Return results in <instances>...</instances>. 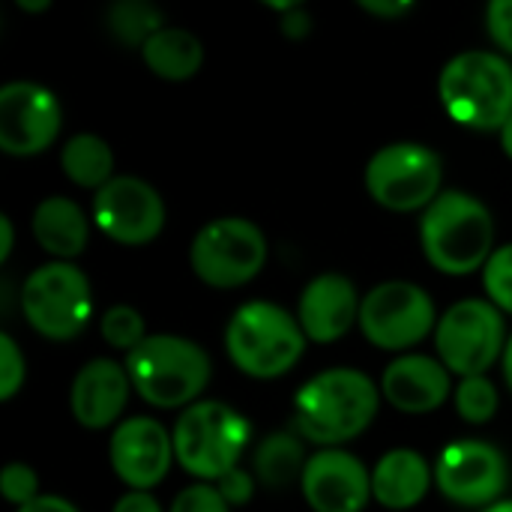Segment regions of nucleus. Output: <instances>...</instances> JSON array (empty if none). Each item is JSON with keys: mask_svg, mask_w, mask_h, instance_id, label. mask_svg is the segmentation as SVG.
<instances>
[{"mask_svg": "<svg viewBox=\"0 0 512 512\" xmlns=\"http://www.w3.org/2000/svg\"><path fill=\"white\" fill-rule=\"evenodd\" d=\"M12 243H15L12 219H9V216H0V261H9V255H12Z\"/></svg>", "mask_w": 512, "mask_h": 512, "instance_id": "4c0bfd02", "label": "nucleus"}, {"mask_svg": "<svg viewBox=\"0 0 512 512\" xmlns=\"http://www.w3.org/2000/svg\"><path fill=\"white\" fill-rule=\"evenodd\" d=\"M24 378H27V366L21 348L9 333H0V399L9 402L24 387Z\"/></svg>", "mask_w": 512, "mask_h": 512, "instance_id": "c756f323", "label": "nucleus"}, {"mask_svg": "<svg viewBox=\"0 0 512 512\" xmlns=\"http://www.w3.org/2000/svg\"><path fill=\"white\" fill-rule=\"evenodd\" d=\"M108 459L114 474L132 492H150L165 480L171 462L177 459L174 438L153 417H132L114 429Z\"/></svg>", "mask_w": 512, "mask_h": 512, "instance_id": "2eb2a0df", "label": "nucleus"}, {"mask_svg": "<svg viewBox=\"0 0 512 512\" xmlns=\"http://www.w3.org/2000/svg\"><path fill=\"white\" fill-rule=\"evenodd\" d=\"M231 507L225 504V498L219 495L216 486L210 483H195L189 489H183L174 504H171V512H228Z\"/></svg>", "mask_w": 512, "mask_h": 512, "instance_id": "7c9ffc66", "label": "nucleus"}, {"mask_svg": "<svg viewBox=\"0 0 512 512\" xmlns=\"http://www.w3.org/2000/svg\"><path fill=\"white\" fill-rule=\"evenodd\" d=\"M18 512H78V507L69 504L66 498H57V495H39L36 501L18 507Z\"/></svg>", "mask_w": 512, "mask_h": 512, "instance_id": "e433bc0d", "label": "nucleus"}, {"mask_svg": "<svg viewBox=\"0 0 512 512\" xmlns=\"http://www.w3.org/2000/svg\"><path fill=\"white\" fill-rule=\"evenodd\" d=\"M456 411L465 423H489L498 411V390L486 375L477 378H462L456 387Z\"/></svg>", "mask_w": 512, "mask_h": 512, "instance_id": "a878e982", "label": "nucleus"}, {"mask_svg": "<svg viewBox=\"0 0 512 512\" xmlns=\"http://www.w3.org/2000/svg\"><path fill=\"white\" fill-rule=\"evenodd\" d=\"M195 276L210 288H237L252 282L267 264L264 231L240 216L204 225L189 249Z\"/></svg>", "mask_w": 512, "mask_h": 512, "instance_id": "6e6552de", "label": "nucleus"}, {"mask_svg": "<svg viewBox=\"0 0 512 512\" xmlns=\"http://www.w3.org/2000/svg\"><path fill=\"white\" fill-rule=\"evenodd\" d=\"M171 438L183 471L219 483L240 468L237 462L249 444V423L225 402H195L180 414Z\"/></svg>", "mask_w": 512, "mask_h": 512, "instance_id": "423d86ee", "label": "nucleus"}, {"mask_svg": "<svg viewBox=\"0 0 512 512\" xmlns=\"http://www.w3.org/2000/svg\"><path fill=\"white\" fill-rule=\"evenodd\" d=\"M18 6L27 9V12H45L51 3H48V0H18Z\"/></svg>", "mask_w": 512, "mask_h": 512, "instance_id": "ea45409f", "label": "nucleus"}, {"mask_svg": "<svg viewBox=\"0 0 512 512\" xmlns=\"http://www.w3.org/2000/svg\"><path fill=\"white\" fill-rule=\"evenodd\" d=\"M111 512H162V507L150 492H129L114 504Z\"/></svg>", "mask_w": 512, "mask_h": 512, "instance_id": "72a5a7b5", "label": "nucleus"}, {"mask_svg": "<svg viewBox=\"0 0 512 512\" xmlns=\"http://www.w3.org/2000/svg\"><path fill=\"white\" fill-rule=\"evenodd\" d=\"M312 30V18L303 6H294L291 12H285V21H282V33L291 36V39H303L306 33Z\"/></svg>", "mask_w": 512, "mask_h": 512, "instance_id": "f704fd0d", "label": "nucleus"}, {"mask_svg": "<svg viewBox=\"0 0 512 512\" xmlns=\"http://www.w3.org/2000/svg\"><path fill=\"white\" fill-rule=\"evenodd\" d=\"M441 495L459 507H492L507 489V459L486 441H456L435 465Z\"/></svg>", "mask_w": 512, "mask_h": 512, "instance_id": "ddd939ff", "label": "nucleus"}, {"mask_svg": "<svg viewBox=\"0 0 512 512\" xmlns=\"http://www.w3.org/2000/svg\"><path fill=\"white\" fill-rule=\"evenodd\" d=\"M483 512H512V501H498V504H492L489 510Z\"/></svg>", "mask_w": 512, "mask_h": 512, "instance_id": "79ce46f5", "label": "nucleus"}, {"mask_svg": "<svg viewBox=\"0 0 512 512\" xmlns=\"http://www.w3.org/2000/svg\"><path fill=\"white\" fill-rule=\"evenodd\" d=\"M432 327H438L435 303L414 282H384L363 297L360 330L375 348L405 351L423 342Z\"/></svg>", "mask_w": 512, "mask_h": 512, "instance_id": "9b49d317", "label": "nucleus"}, {"mask_svg": "<svg viewBox=\"0 0 512 512\" xmlns=\"http://www.w3.org/2000/svg\"><path fill=\"white\" fill-rule=\"evenodd\" d=\"M60 165H63V174L81 189L99 192L102 186L114 180V153L99 135H90V132H81L63 144Z\"/></svg>", "mask_w": 512, "mask_h": 512, "instance_id": "b1692460", "label": "nucleus"}, {"mask_svg": "<svg viewBox=\"0 0 512 512\" xmlns=\"http://www.w3.org/2000/svg\"><path fill=\"white\" fill-rule=\"evenodd\" d=\"M483 285H486L489 303H495L501 312L512 315V243L495 249L489 264L483 267Z\"/></svg>", "mask_w": 512, "mask_h": 512, "instance_id": "cd10ccee", "label": "nucleus"}, {"mask_svg": "<svg viewBox=\"0 0 512 512\" xmlns=\"http://www.w3.org/2000/svg\"><path fill=\"white\" fill-rule=\"evenodd\" d=\"M252 465H255V480H261L267 489H285L294 480H303L309 459L303 441L294 432H273L255 450Z\"/></svg>", "mask_w": 512, "mask_h": 512, "instance_id": "5701e85b", "label": "nucleus"}, {"mask_svg": "<svg viewBox=\"0 0 512 512\" xmlns=\"http://www.w3.org/2000/svg\"><path fill=\"white\" fill-rule=\"evenodd\" d=\"M33 237L48 255L66 261V258L81 255V249L87 246V237H90V225L75 201L54 195L36 207Z\"/></svg>", "mask_w": 512, "mask_h": 512, "instance_id": "412c9836", "label": "nucleus"}, {"mask_svg": "<svg viewBox=\"0 0 512 512\" xmlns=\"http://www.w3.org/2000/svg\"><path fill=\"white\" fill-rule=\"evenodd\" d=\"M441 177V156L414 141L390 144L366 165L369 195L393 213L426 210L441 195Z\"/></svg>", "mask_w": 512, "mask_h": 512, "instance_id": "1a4fd4ad", "label": "nucleus"}, {"mask_svg": "<svg viewBox=\"0 0 512 512\" xmlns=\"http://www.w3.org/2000/svg\"><path fill=\"white\" fill-rule=\"evenodd\" d=\"M366 12H372V15H378V18H402L405 12H411V3L408 0H363L360 3Z\"/></svg>", "mask_w": 512, "mask_h": 512, "instance_id": "c9c22d12", "label": "nucleus"}, {"mask_svg": "<svg viewBox=\"0 0 512 512\" xmlns=\"http://www.w3.org/2000/svg\"><path fill=\"white\" fill-rule=\"evenodd\" d=\"M438 93L459 126L501 132L512 117L510 60L495 51H462L444 66Z\"/></svg>", "mask_w": 512, "mask_h": 512, "instance_id": "7ed1b4c3", "label": "nucleus"}, {"mask_svg": "<svg viewBox=\"0 0 512 512\" xmlns=\"http://www.w3.org/2000/svg\"><path fill=\"white\" fill-rule=\"evenodd\" d=\"M141 54H144L147 69L165 81H186L204 63V48L198 36H192L183 27H168V24L147 39Z\"/></svg>", "mask_w": 512, "mask_h": 512, "instance_id": "4be33fe9", "label": "nucleus"}, {"mask_svg": "<svg viewBox=\"0 0 512 512\" xmlns=\"http://www.w3.org/2000/svg\"><path fill=\"white\" fill-rule=\"evenodd\" d=\"M486 27L498 48L512 54V0H495L486 9Z\"/></svg>", "mask_w": 512, "mask_h": 512, "instance_id": "473e14b6", "label": "nucleus"}, {"mask_svg": "<svg viewBox=\"0 0 512 512\" xmlns=\"http://www.w3.org/2000/svg\"><path fill=\"white\" fill-rule=\"evenodd\" d=\"M360 306L363 300L357 297L351 279L339 273H324L303 288L297 321L306 339L318 345H330L348 336V330L360 321Z\"/></svg>", "mask_w": 512, "mask_h": 512, "instance_id": "f3484780", "label": "nucleus"}, {"mask_svg": "<svg viewBox=\"0 0 512 512\" xmlns=\"http://www.w3.org/2000/svg\"><path fill=\"white\" fill-rule=\"evenodd\" d=\"M219 489V495L225 498L228 507H246L255 495V477L246 474L243 468H234L231 474H225L219 483H213Z\"/></svg>", "mask_w": 512, "mask_h": 512, "instance_id": "2f4dec72", "label": "nucleus"}, {"mask_svg": "<svg viewBox=\"0 0 512 512\" xmlns=\"http://www.w3.org/2000/svg\"><path fill=\"white\" fill-rule=\"evenodd\" d=\"M132 390L153 408L195 405L210 381V357L183 336H147L123 360Z\"/></svg>", "mask_w": 512, "mask_h": 512, "instance_id": "20e7f679", "label": "nucleus"}, {"mask_svg": "<svg viewBox=\"0 0 512 512\" xmlns=\"http://www.w3.org/2000/svg\"><path fill=\"white\" fill-rule=\"evenodd\" d=\"M0 495L15 504V507H24L30 501L39 498V477L33 468L21 465V462H12L0 471Z\"/></svg>", "mask_w": 512, "mask_h": 512, "instance_id": "c85d7f7f", "label": "nucleus"}, {"mask_svg": "<svg viewBox=\"0 0 512 512\" xmlns=\"http://www.w3.org/2000/svg\"><path fill=\"white\" fill-rule=\"evenodd\" d=\"M432 486V468L417 450H390L372 471V498L387 510L417 507Z\"/></svg>", "mask_w": 512, "mask_h": 512, "instance_id": "aec40b11", "label": "nucleus"}, {"mask_svg": "<svg viewBox=\"0 0 512 512\" xmlns=\"http://www.w3.org/2000/svg\"><path fill=\"white\" fill-rule=\"evenodd\" d=\"M129 372L123 363L96 357L87 366L78 369L72 390H69V408L72 417L84 429H108L120 420L126 402H129Z\"/></svg>", "mask_w": 512, "mask_h": 512, "instance_id": "a211bd4d", "label": "nucleus"}, {"mask_svg": "<svg viewBox=\"0 0 512 512\" xmlns=\"http://www.w3.org/2000/svg\"><path fill=\"white\" fill-rule=\"evenodd\" d=\"M165 24H162V15L159 9H153L150 3L144 0H120L108 9V30L114 33V39H120L123 45H135V48H144L147 39L153 33H159Z\"/></svg>", "mask_w": 512, "mask_h": 512, "instance_id": "393cba45", "label": "nucleus"}, {"mask_svg": "<svg viewBox=\"0 0 512 512\" xmlns=\"http://www.w3.org/2000/svg\"><path fill=\"white\" fill-rule=\"evenodd\" d=\"M420 243L429 264L447 276H468L495 255V222L483 201L465 192H441L420 222Z\"/></svg>", "mask_w": 512, "mask_h": 512, "instance_id": "f03ea898", "label": "nucleus"}, {"mask_svg": "<svg viewBox=\"0 0 512 512\" xmlns=\"http://www.w3.org/2000/svg\"><path fill=\"white\" fill-rule=\"evenodd\" d=\"M381 393L402 414L438 411L450 399V369L423 354L399 357L384 369Z\"/></svg>", "mask_w": 512, "mask_h": 512, "instance_id": "6ab92c4d", "label": "nucleus"}, {"mask_svg": "<svg viewBox=\"0 0 512 512\" xmlns=\"http://www.w3.org/2000/svg\"><path fill=\"white\" fill-rule=\"evenodd\" d=\"M57 96L33 81L0 87V150L9 156H36L60 135Z\"/></svg>", "mask_w": 512, "mask_h": 512, "instance_id": "4468645a", "label": "nucleus"}, {"mask_svg": "<svg viewBox=\"0 0 512 512\" xmlns=\"http://www.w3.org/2000/svg\"><path fill=\"white\" fill-rule=\"evenodd\" d=\"M504 378H507L512 390V336L507 339V351H504Z\"/></svg>", "mask_w": 512, "mask_h": 512, "instance_id": "a19ab883", "label": "nucleus"}, {"mask_svg": "<svg viewBox=\"0 0 512 512\" xmlns=\"http://www.w3.org/2000/svg\"><path fill=\"white\" fill-rule=\"evenodd\" d=\"M300 489L315 512H363L372 498V474L345 450H321L309 459Z\"/></svg>", "mask_w": 512, "mask_h": 512, "instance_id": "dca6fc26", "label": "nucleus"}, {"mask_svg": "<svg viewBox=\"0 0 512 512\" xmlns=\"http://www.w3.org/2000/svg\"><path fill=\"white\" fill-rule=\"evenodd\" d=\"M378 402L381 390L369 375L357 369H327L297 393L294 426L306 441L336 450L369 429Z\"/></svg>", "mask_w": 512, "mask_h": 512, "instance_id": "f257e3e1", "label": "nucleus"}, {"mask_svg": "<svg viewBox=\"0 0 512 512\" xmlns=\"http://www.w3.org/2000/svg\"><path fill=\"white\" fill-rule=\"evenodd\" d=\"M105 342L111 348H120V351H135L144 339H147V330H144V318L138 315V309L132 306H111L105 315H102V324H99Z\"/></svg>", "mask_w": 512, "mask_h": 512, "instance_id": "bb28decb", "label": "nucleus"}, {"mask_svg": "<svg viewBox=\"0 0 512 512\" xmlns=\"http://www.w3.org/2000/svg\"><path fill=\"white\" fill-rule=\"evenodd\" d=\"M99 231L120 246H147L165 228L162 195L138 177H114L93 198Z\"/></svg>", "mask_w": 512, "mask_h": 512, "instance_id": "f8f14e48", "label": "nucleus"}, {"mask_svg": "<svg viewBox=\"0 0 512 512\" xmlns=\"http://www.w3.org/2000/svg\"><path fill=\"white\" fill-rule=\"evenodd\" d=\"M306 333L297 318L267 300L240 306L225 330L231 363L252 378H279L303 357Z\"/></svg>", "mask_w": 512, "mask_h": 512, "instance_id": "39448f33", "label": "nucleus"}, {"mask_svg": "<svg viewBox=\"0 0 512 512\" xmlns=\"http://www.w3.org/2000/svg\"><path fill=\"white\" fill-rule=\"evenodd\" d=\"M21 306L27 324L51 339V342H69L75 339L93 312V294L87 276L66 261L45 264L33 270L21 291Z\"/></svg>", "mask_w": 512, "mask_h": 512, "instance_id": "0eeeda50", "label": "nucleus"}, {"mask_svg": "<svg viewBox=\"0 0 512 512\" xmlns=\"http://www.w3.org/2000/svg\"><path fill=\"white\" fill-rule=\"evenodd\" d=\"M438 360L459 378L486 375L507 351L504 315L489 300H462L444 312L435 327Z\"/></svg>", "mask_w": 512, "mask_h": 512, "instance_id": "9d476101", "label": "nucleus"}, {"mask_svg": "<svg viewBox=\"0 0 512 512\" xmlns=\"http://www.w3.org/2000/svg\"><path fill=\"white\" fill-rule=\"evenodd\" d=\"M501 147H504V153L512 159V117L507 120V126L501 129Z\"/></svg>", "mask_w": 512, "mask_h": 512, "instance_id": "58836bf2", "label": "nucleus"}]
</instances>
